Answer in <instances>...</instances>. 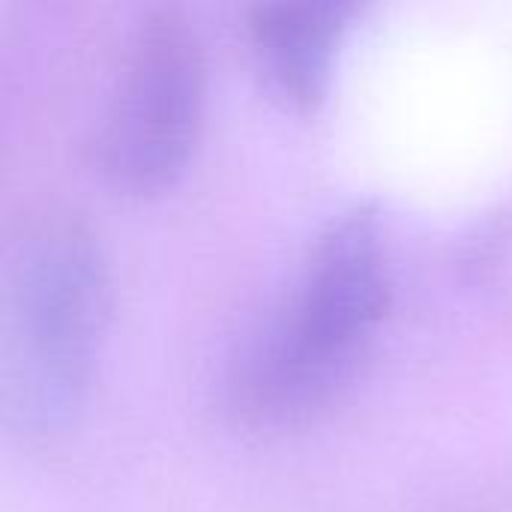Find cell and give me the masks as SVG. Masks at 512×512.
Wrapping results in <instances>:
<instances>
[{
	"label": "cell",
	"instance_id": "6da1fadb",
	"mask_svg": "<svg viewBox=\"0 0 512 512\" xmlns=\"http://www.w3.org/2000/svg\"><path fill=\"white\" fill-rule=\"evenodd\" d=\"M393 306L378 210L357 204L312 246L291 294L237 360L228 411L255 432L321 417L357 378Z\"/></svg>",
	"mask_w": 512,
	"mask_h": 512
},
{
	"label": "cell",
	"instance_id": "7a4b0ae2",
	"mask_svg": "<svg viewBox=\"0 0 512 512\" xmlns=\"http://www.w3.org/2000/svg\"><path fill=\"white\" fill-rule=\"evenodd\" d=\"M108 315L111 276L96 234L69 213L30 222L3 276V405L15 432L48 441L72 429Z\"/></svg>",
	"mask_w": 512,
	"mask_h": 512
},
{
	"label": "cell",
	"instance_id": "3957f363",
	"mask_svg": "<svg viewBox=\"0 0 512 512\" xmlns=\"http://www.w3.org/2000/svg\"><path fill=\"white\" fill-rule=\"evenodd\" d=\"M204 108L207 60L192 18L180 6L144 9L93 138L102 183L126 198L174 189L195 159Z\"/></svg>",
	"mask_w": 512,
	"mask_h": 512
},
{
	"label": "cell",
	"instance_id": "277c9868",
	"mask_svg": "<svg viewBox=\"0 0 512 512\" xmlns=\"http://www.w3.org/2000/svg\"><path fill=\"white\" fill-rule=\"evenodd\" d=\"M357 3H258L243 33L267 90L297 114H315L330 93L333 69Z\"/></svg>",
	"mask_w": 512,
	"mask_h": 512
}]
</instances>
